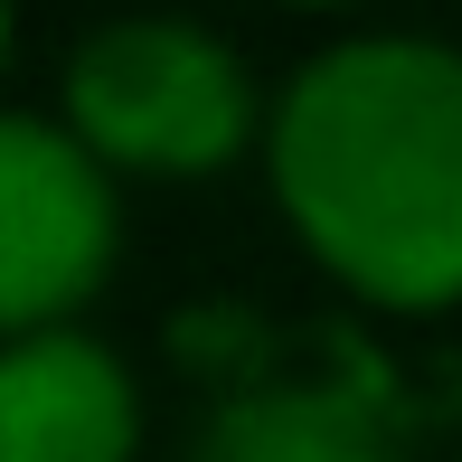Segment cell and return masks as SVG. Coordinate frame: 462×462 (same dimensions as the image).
Listing matches in <instances>:
<instances>
[{
  "instance_id": "3957f363",
  "label": "cell",
  "mask_w": 462,
  "mask_h": 462,
  "mask_svg": "<svg viewBox=\"0 0 462 462\" xmlns=\"http://www.w3.org/2000/svg\"><path fill=\"white\" fill-rule=\"evenodd\" d=\"M114 255V199L86 142L0 114V330L86 302Z\"/></svg>"
},
{
  "instance_id": "277c9868",
  "label": "cell",
  "mask_w": 462,
  "mask_h": 462,
  "mask_svg": "<svg viewBox=\"0 0 462 462\" xmlns=\"http://www.w3.org/2000/svg\"><path fill=\"white\" fill-rule=\"evenodd\" d=\"M133 453V387L114 349L76 330H38L0 359V462H123Z\"/></svg>"
},
{
  "instance_id": "6da1fadb",
  "label": "cell",
  "mask_w": 462,
  "mask_h": 462,
  "mask_svg": "<svg viewBox=\"0 0 462 462\" xmlns=\"http://www.w3.org/2000/svg\"><path fill=\"white\" fill-rule=\"evenodd\" d=\"M274 189L359 292H462V57L359 38L302 67L274 114Z\"/></svg>"
},
{
  "instance_id": "7a4b0ae2",
  "label": "cell",
  "mask_w": 462,
  "mask_h": 462,
  "mask_svg": "<svg viewBox=\"0 0 462 462\" xmlns=\"http://www.w3.org/2000/svg\"><path fill=\"white\" fill-rule=\"evenodd\" d=\"M67 114L86 152L142 161V171H208L245 142V76L217 38L180 19H123L76 48Z\"/></svg>"
},
{
  "instance_id": "5b68a950",
  "label": "cell",
  "mask_w": 462,
  "mask_h": 462,
  "mask_svg": "<svg viewBox=\"0 0 462 462\" xmlns=\"http://www.w3.org/2000/svg\"><path fill=\"white\" fill-rule=\"evenodd\" d=\"M199 462H396L359 387H255L208 415Z\"/></svg>"
},
{
  "instance_id": "8992f818",
  "label": "cell",
  "mask_w": 462,
  "mask_h": 462,
  "mask_svg": "<svg viewBox=\"0 0 462 462\" xmlns=\"http://www.w3.org/2000/svg\"><path fill=\"white\" fill-rule=\"evenodd\" d=\"M0 48H10V0H0Z\"/></svg>"
}]
</instances>
